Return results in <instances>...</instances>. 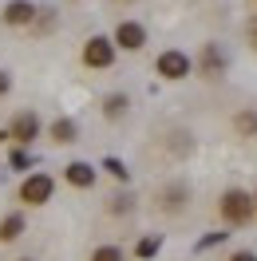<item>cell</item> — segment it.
<instances>
[{"label": "cell", "instance_id": "obj_10", "mask_svg": "<svg viewBox=\"0 0 257 261\" xmlns=\"http://www.w3.org/2000/svg\"><path fill=\"white\" fill-rule=\"evenodd\" d=\"M24 229H28V222H24V214H4L0 218V245H12V242H20L24 238Z\"/></svg>", "mask_w": 257, "mask_h": 261}, {"label": "cell", "instance_id": "obj_17", "mask_svg": "<svg viewBox=\"0 0 257 261\" xmlns=\"http://www.w3.org/2000/svg\"><path fill=\"white\" fill-rule=\"evenodd\" d=\"M159 238H139V245H135V257L139 261H146V257H155V253H159Z\"/></svg>", "mask_w": 257, "mask_h": 261}, {"label": "cell", "instance_id": "obj_20", "mask_svg": "<svg viewBox=\"0 0 257 261\" xmlns=\"http://www.w3.org/2000/svg\"><path fill=\"white\" fill-rule=\"evenodd\" d=\"M107 210H111V214H131V194L111 198V202H107Z\"/></svg>", "mask_w": 257, "mask_h": 261}, {"label": "cell", "instance_id": "obj_18", "mask_svg": "<svg viewBox=\"0 0 257 261\" xmlns=\"http://www.w3.org/2000/svg\"><path fill=\"white\" fill-rule=\"evenodd\" d=\"M99 166H103V170H107L111 178H119V182H127V178H131V170H127L123 163H119V159H111V154H107V159H103Z\"/></svg>", "mask_w": 257, "mask_h": 261}, {"label": "cell", "instance_id": "obj_21", "mask_svg": "<svg viewBox=\"0 0 257 261\" xmlns=\"http://www.w3.org/2000/svg\"><path fill=\"white\" fill-rule=\"evenodd\" d=\"M8 91H12V75H8V71H4V67H0V99L8 95Z\"/></svg>", "mask_w": 257, "mask_h": 261}, {"label": "cell", "instance_id": "obj_15", "mask_svg": "<svg viewBox=\"0 0 257 261\" xmlns=\"http://www.w3.org/2000/svg\"><path fill=\"white\" fill-rule=\"evenodd\" d=\"M234 130H238V135H245V139H249V135H257V111H241L238 119H234Z\"/></svg>", "mask_w": 257, "mask_h": 261}, {"label": "cell", "instance_id": "obj_1", "mask_svg": "<svg viewBox=\"0 0 257 261\" xmlns=\"http://www.w3.org/2000/svg\"><path fill=\"white\" fill-rule=\"evenodd\" d=\"M52 194H56V178H52L48 170H32V174H24L20 186H16V202H20V206H28V210L48 206Z\"/></svg>", "mask_w": 257, "mask_h": 261}, {"label": "cell", "instance_id": "obj_11", "mask_svg": "<svg viewBox=\"0 0 257 261\" xmlns=\"http://www.w3.org/2000/svg\"><path fill=\"white\" fill-rule=\"evenodd\" d=\"M222 67H225V56L218 51V44H206V48H202V75H206V80H218Z\"/></svg>", "mask_w": 257, "mask_h": 261}, {"label": "cell", "instance_id": "obj_26", "mask_svg": "<svg viewBox=\"0 0 257 261\" xmlns=\"http://www.w3.org/2000/svg\"><path fill=\"white\" fill-rule=\"evenodd\" d=\"M253 206H257V194H253Z\"/></svg>", "mask_w": 257, "mask_h": 261}, {"label": "cell", "instance_id": "obj_4", "mask_svg": "<svg viewBox=\"0 0 257 261\" xmlns=\"http://www.w3.org/2000/svg\"><path fill=\"white\" fill-rule=\"evenodd\" d=\"M40 130H44V123H40L36 111H16L12 123H8V143L12 147H32L36 139H40Z\"/></svg>", "mask_w": 257, "mask_h": 261}, {"label": "cell", "instance_id": "obj_7", "mask_svg": "<svg viewBox=\"0 0 257 261\" xmlns=\"http://www.w3.org/2000/svg\"><path fill=\"white\" fill-rule=\"evenodd\" d=\"M36 12H40V8H36L32 0H8L4 12H0V20H4L8 28H32Z\"/></svg>", "mask_w": 257, "mask_h": 261}, {"label": "cell", "instance_id": "obj_19", "mask_svg": "<svg viewBox=\"0 0 257 261\" xmlns=\"http://www.w3.org/2000/svg\"><path fill=\"white\" fill-rule=\"evenodd\" d=\"M91 261H123V249L119 245H99L95 253H91Z\"/></svg>", "mask_w": 257, "mask_h": 261}, {"label": "cell", "instance_id": "obj_9", "mask_svg": "<svg viewBox=\"0 0 257 261\" xmlns=\"http://www.w3.org/2000/svg\"><path fill=\"white\" fill-rule=\"evenodd\" d=\"M48 139L56 147H71V143H80V123H75L71 115H60V119H52Z\"/></svg>", "mask_w": 257, "mask_h": 261}, {"label": "cell", "instance_id": "obj_5", "mask_svg": "<svg viewBox=\"0 0 257 261\" xmlns=\"http://www.w3.org/2000/svg\"><path fill=\"white\" fill-rule=\"evenodd\" d=\"M111 44H115V51H143L146 48V28L139 20H119Z\"/></svg>", "mask_w": 257, "mask_h": 261}, {"label": "cell", "instance_id": "obj_12", "mask_svg": "<svg viewBox=\"0 0 257 261\" xmlns=\"http://www.w3.org/2000/svg\"><path fill=\"white\" fill-rule=\"evenodd\" d=\"M127 107H131V99L123 95V91H115V95H107V99H103V119L119 123V119L127 115Z\"/></svg>", "mask_w": 257, "mask_h": 261}, {"label": "cell", "instance_id": "obj_23", "mask_svg": "<svg viewBox=\"0 0 257 261\" xmlns=\"http://www.w3.org/2000/svg\"><path fill=\"white\" fill-rule=\"evenodd\" d=\"M229 261H257V253H249V249H238V253H234Z\"/></svg>", "mask_w": 257, "mask_h": 261}, {"label": "cell", "instance_id": "obj_14", "mask_svg": "<svg viewBox=\"0 0 257 261\" xmlns=\"http://www.w3.org/2000/svg\"><path fill=\"white\" fill-rule=\"evenodd\" d=\"M182 202H186V186H182V182L162 190V210H182Z\"/></svg>", "mask_w": 257, "mask_h": 261}, {"label": "cell", "instance_id": "obj_25", "mask_svg": "<svg viewBox=\"0 0 257 261\" xmlns=\"http://www.w3.org/2000/svg\"><path fill=\"white\" fill-rule=\"evenodd\" d=\"M16 261H36V257H16Z\"/></svg>", "mask_w": 257, "mask_h": 261}, {"label": "cell", "instance_id": "obj_2", "mask_svg": "<svg viewBox=\"0 0 257 261\" xmlns=\"http://www.w3.org/2000/svg\"><path fill=\"white\" fill-rule=\"evenodd\" d=\"M218 210H222V218L229 222V226H249L253 222V214H257V206H253V198L245 194V190H225L222 194V202H218Z\"/></svg>", "mask_w": 257, "mask_h": 261}, {"label": "cell", "instance_id": "obj_6", "mask_svg": "<svg viewBox=\"0 0 257 261\" xmlns=\"http://www.w3.org/2000/svg\"><path fill=\"white\" fill-rule=\"evenodd\" d=\"M190 67H194L190 56H186V51H174V48L162 51L159 60H155V71H159L162 80H170V83H174V80H186V75H190Z\"/></svg>", "mask_w": 257, "mask_h": 261}, {"label": "cell", "instance_id": "obj_8", "mask_svg": "<svg viewBox=\"0 0 257 261\" xmlns=\"http://www.w3.org/2000/svg\"><path fill=\"white\" fill-rule=\"evenodd\" d=\"M95 178H99V170L91 163H83V159H75V163L64 166V182H67V186H75V190H91Z\"/></svg>", "mask_w": 257, "mask_h": 261}, {"label": "cell", "instance_id": "obj_24", "mask_svg": "<svg viewBox=\"0 0 257 261\" xmlns=\"http://www.w3.org/2000/svg\"><path fill=\"white\" fill-rule=\"evenodd\" d=\"M249 36H253V48H257V20L249 24Z\"/></svg>", "mask_w": 257, "mask_h": 261}, {"label": "cell", "instance_id": "obj_22", "mask_svg": "<svg viewBox=\"0 0 257 261\" xmlns=\"http://www.w3.org/2000/svg\"><path fill=\"white\" fill-rule=\"evenodd\" d=\"M218 242H225V233H210V238H202L198 249H210V245H218Z\"/></svg>", "mask_w": 257, "mask_h": 261}, {"label": "cell", "instance_id": "obj_13", "mask_svg": "<svg viewBox=\"0 0 257 261\" xmlns=\"http://www.w3.org/2000/svg\"><path fill=\"white\" fill-rule=\"evenodd\" d=\"M8 166H12V170H32V166H36V154L28 147H12V150H8Z\"/></svg>", "mask_w": 257, "mask_h": 261}, {"label": "cell", "instance_id": "obj_3", "mask_svg": "<svg viewBox=\"0 0 257 261\" xmlns=\"http://www.w3.org/2000/svg\"><path fill=\"white\" fill-rule=\"evenodd\" d=\"M115 44H111V36H91L87 44H83V51H80V64L83 67H91V71H107V67L115 64Z\"/></svg>", "mask_w": 257, "mask_h": 261}, {"label": "cell", "instance_id": "obj_16", "mask_svg": "<svg viewBox=\"0 0 257 261\" xmlns=\"http://www.w3.org/2000/svg\"><path fill=\"white\" fill-rule=\"evenodd\" d=\"M32 28L36 32H52V28H56V8H40L36 20H32Z\"/></svg>", "mask_w": 257, "mask_h": 261}]
</instances>
